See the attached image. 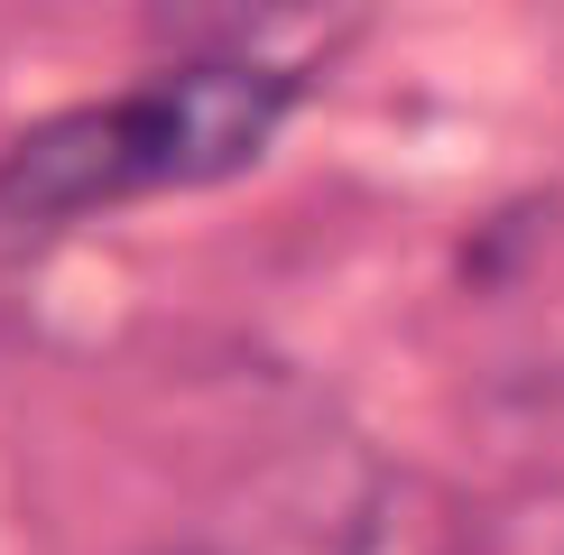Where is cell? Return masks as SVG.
Instances as JSON below:
<instances>
[{
    "label": "cell",
    "instance_id": "obj_2",
    "mask_svg": "<svg viewBox=\"0 0 564 555\" xmlns=\"http://www.w3.org/2000/svg\"><path fill=\"white\" fill-rule=\"evenodd\" d=\"M278 10H296V0H149V19H158V29L204 37V46H223V37L260 29V19H278Z\"/></svg>",
    "mask_w": 564,
    "mask_h": 555
},
{
    "label": "cell",
    "instance_id": "obj_1",
    "mask_svg": "<svg viewBox=\"0 0 564 555\" xmlns=\"http://www.w3.org/2000/svg\"><path fill=\"white\" fill-rule=\"evenodd\" d=\"M288 102L296 84L250 56H185L176 75H149L111 102H65L0 149V250L260 167Z\"/></svg>",
    "mask_w": 564,
    "mask_h": 555
}]
</instances>
